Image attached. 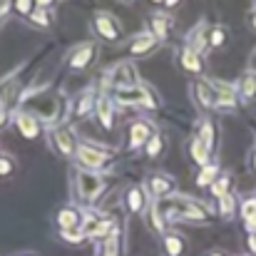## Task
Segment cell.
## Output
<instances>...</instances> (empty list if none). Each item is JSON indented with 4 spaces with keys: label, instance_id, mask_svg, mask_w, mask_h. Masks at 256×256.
<instances>
[{
    "label": "cell",
    "instance_id": "obj_1",
    "mask_svg": "<svg viewBox=\"0 0 256 256\" xmlns=\"http://www.w3.org/2000/svg\"><path fill=\"white\" fill-rule=\"evenodd\" d=\"M117 102H122V104H147V107H154V100L150 97V90H144V87H120L117 90Z\"/></svg>",
    "mask_w": 256,
    "mask_h": 256
},
{
    "label": "cell",
    "instance_id": "obj_2",
    "mask_svg": "<svg viewBox=\"0 0 256 256\" xmlns=\"http://www.w3.org/2000/svg\"><path fill=\"white\" fill-rule=\"evenodd\" d=\"M78 184H80V194L85 199H94L100 194V189H102V179L97 174H92V172H82L78 176Z\"/></svg>",
    "mask_w": 256,
    "mask_h": 256
},
{
    "label": "cell",
    "instance_id": "obj_3",
    "mask_svg": "<svg viewBox=\"0 0 256 256\" xmlns=\"http://www.w3.org/2000/svg\"><path fill=\"white\" fill-rule=\"evenodd\" d=\"M94 28L104 40H117L120 38V25L110 18V15H97L94 18Z\"/></svg>",
    "mask_w": 256,
    "mask_h": 256
},
{
    "label": "cell",
    "instance_id": "obj_4",
    "mask_svg": "<svg viewBox=\"0 0 256 256\" xmlns=\"http://www.w3.org/2000/svg\"><path fill=\"white\" fill-rule=\"evenodd\" d=\"M107 160V154L102 150H94V147H87L82 144L80 147V162L85 164L87 170H94V167H102V162Z\"/></svg>",
    "mask_w": 256,
    "mask_h": 256
},
{
    "label": "cell",
    "instance_id": "obj_5",
    "mask_svg": "<svg viewBox=\"0 0 256 256\" xmlns=\"http://www.w3.org/2000/svg\"><path fill=\"white\" fill-rule=\"evenodd\" d=\"M15 124H18V130H20V134L22 137H38V122H35V117H30V114H25V112H20L18 117H15Z\"/></svg>",
    "mask_w": 256,
    "mask_h": 256
},
{
    "label": "cell",
    "instance_id": "obj_6",
    "mask_svg": "<svg viewBox=\"0 0 256 256\" xmlns=\"http://www.w3.org/2000/svg\"><path fill=\"white\" fill-rule=\"evenodd\" d=\"M82 222L80 212L78 209H62L58 214V224L62 226V232H70V229H78V224Z\"/></svg>",
    "mask_w": 256,
    "mask_h": 256
},
{
    "label": "cell",
    "instance_id": "obj_7",
    "mask_svg": "<svg viewBox=\"0 0 256 256\" xmlns=\"http://www.w3.org/2000/svg\"><path fill=\"white\" fill-rule=\"evenodd\" d=\"M196 100L204 104V107H216V90H212L209 82H196Z\"/></svg>",
    "mask_w": 256,
    "mask_h": 256
},
{
    "label": "cell",
    "instance_id": "obj_8",
    "mask_svg": "<svg viewBox=\"0 0 256 256\" xmlns=\"http://www.w3.org/2000/svg\"><path fill=\"white\" fill-rule=\"evenodd\" d=\"M130 132H132V147H140L142 142H147L152 137V127L147 122H134L130 127Z\"/></svg>",
    "mask_w": 256,
    "mask_h": 256
},
{
    "label": "cell",
    "instance_id": "obj_9",
    "mask_svg": "<svg viewBox=\"0 0 256 256\" xmlns=\"http://www.w3.org/2000/svg\"><path fill=\"white\" fill-rule=\"evenodd\" d=\"M52 140H55V144H58V150L62 154H72L75 152V142H72V137H70L68 130H55L52 132Z\"/></svg>",
    "mask_w": 256,
    "mask_h": 256
},
{
    "label": "cell",
    "instance_id": "obj_10",
    "mask_svg": "<svg viewBox=\"0 0 256 256\" xmlns=\"http://www.w3.org/2000/svg\"><path fill=\"white\" fill-rule=\"evenodd\" d=\"M150 189H152L154 196H167L172 192V179L160 176V174H152V176H150Z\"/></svg>",
    "mask_w": 256,
    "mask_h": 256
},
{
    "label": "cell",
    "instance_id": "obj_11",
    "mask_svg": "<svg viewBox=\"0 0 256 256\" xmlns=\"http://www.w3.org/2000/svg\"><path fill=\"white\" fill-rule=\"evenodd\" d=\"M92 55H94V48H92V45H82V48L75 52V58L70 60V68H72V70L87 68V65H90V60H92Z\"/></svg>",
    "mask_w": 256,
    "mask_h": 256
},
{
    "label": "cell",
    "instance_id": "obj_12",
    "mask_svg": "<svg viewBox=\"0 0 256 256\" xmlns=\"http://www.w3.org/2000/svg\"><path fill=\"white\" fill-rule=\"evenodd\" d=\"M182 65H184V70H189V72H199V70H202V60H199V55H196L194 48H186V50L182 52Z\"/></svg>",
    "mask_w": 256,
    "mask_h": 256
},
{
    "label": "cell",
    "instance_id": "obj_13",
    "mask_svg": "<svg viewBox=\"0 0 256 256\" xmlns=\"http://www.w3.org/2000/svg\"><path fill=\"white\" fill-rule=\"evenodd\" d=\"M112 82L120 85V82H134V72H132V65H120L112 70Z\"/></svg>",
    "mask_w": 256,
    "mask_h": 256
},
{
    "label": "cell",
    "instance_id": "obj_14",
    "mask_svg": "<svg viewBox=\"0 0 256 256\" xmlns=\"http://www.w3.org/2000/svg\"><path fill=\"white\" fill-rule=\"evenodd\" d=\"M239 90H242V94H244L246 100L256 97V72H246V75L242 78V82H239Z\"/></svg>",
    "mask_w": 256,
    "mask_h": 256
},
{
    "label": "cell",
    "instance_id": "obj_15",
    "mask_svg": "<svg viewBox=\"0 0 256 256\" xmlns=\"http://www.w3.org/2000/svg\"><path fill=\"white\" fill-rule=\"evenodd\" d=\"M97 114H100V122L110 130V127H112V107H110V100L102 97V100L97 102Z\"/></svg>",
    "mask_w": 256,
    "mask_h": 256
},
{
    "label": "cell",
    "instance_id": "obj_16",
    "mask_svg": "<svg viewBox=\"0 0 256 256\" xmlns=\"http://www.w3.org/2000/svg\"><path fill=\"white\" fill-rule=\"evenodd\" d=\"M152 45H154V38H152V35L137 38V40L132 42V55H144V52H150Z\"/></svg>",
    "mask_w": 256,
    "mask_h": 256
},
{
    "label": "cell",
    "instance_id": "obj_17",
    "mask_svg": "<svg viewBox=\"0 0 256 256\" xmlns=\"http://www.w3.org/2000/svg\"><path fill=\"white\" fill-rule=\"evenodd\" d=\"M199 142L204 144V150H206V152L214 147V127H212L209 122H204V127H202V134H199Z\"/></svg>",
    "mask_w": 256,
    "mask_h": 256
},
{
    "label": "cell",
    "instance_id": "obj_18",
    "mask_svg": "<svg viewBox=\"0 0 256 256\" xmlns=\"http://www.w3.org/2000/svg\"><path fill=\"white\" fill-rule=\"evenodd\" d=\"M127 204H130L132 212H142V206H144V196H142V192H140V189H130V194H127Z\"/></svg>",
    "mask_w": 256,
    "mask_h": 256
},
{
    "label": "cell",
    "instance_id": "obj_19",
    "mask_svg": "<svg viewBox=\"0 0 256 256\" xmlns=\"http://www.w3.org/2000/svg\"><path fill=\"white\" fill-rule=\"evenodd\" d=\"M192 157H194V162H196V164H206L209 152L204 150V144H202L199 140H194V142H192Z\"/></svg>",
    "mask_w": 256,
    "mask_h": 256
},
{
    "label": "cell",
    "instance_id": "obj_20",
    "mask_svg": "<svg viewBox=\"0 0 256 256\" xmlns=\"http://www.w3.org/2000/svg\"><path fill=\"white\" fill-rule=\"evenodd\" d=\"M152 28H154V35H167V28H170V22H167V18H162V15H154V18H152Z\"/></svg>",
    "mask_w": 256,
    "mask_h": 256
},
{
    "label": "cell",
    "instance_id": "obj_21",
    "mask_svg": "<svg viewBox=\"0 0 256 256\" xmlns=\"http://www.w3.org/2000/svg\"><path fill=\"white\" fill-rule=\"evenodd\" d=\"M182 249H184V242H182L179 236H167V252H170L172 256L182 254Z\"/></svg>",
    "mask_w": 256,
    "mask_h": 256
},
{
    "label": "cell",
    "instance_id": "obj_22",
    "mask_svg": "<svg viewBox=\"0 0 256 256\" xmlns=\"http://www.w3.org/2000/svg\"><path fill=\"white\" fill-rule=\"evenodd\" d=\"M214 176H216V167H204V172L196 176V184H199V186H204V184H209Z\"/></svg>",
    "mask_w": 256,
    "mask_h": 256
},
{
    "label": "cell",
    "instance_id": "obj_23",
    "mask_svg": "<svg viewBox=\"0 0 256 256\" xmlns=\"http://www.w3.org/2000/svg\"><path fill=\"white\" fill-rule=\"evenodd\" d=\"M226 186H229V176H222V179L214 184V189H212V192H214V196H219V199H222V196H226Z\"/></svg>",
    "mask_w": 256,
    "mask_h": 256
},
{
    "label": "cell",
    "instance_id": "obj_24",
    "mask_svg": "<svg viewBox=\"0 0 256 256\" xmlns=\"http://www.w3.org/2000/svg\"><path fill=\"white\" fill-rule=\"evenodd\" d=\"M90 104H92V94L80 97V102H78V114H80V117H85L87 112H90Z\"/></svg>",
    "mask_w": 256,
    "mask_h": 256
},
{
    "label": "cell",
    "instance_id": "obj_25",
    "mask_svg": "<svg viewBox=\"0 0 256 256\" xmlns=\"http://www.w3.org/2000/svg\"><path fill=\"white\" fill-rule=\"evenodd\" d=\"M114 254H117V234H112L104 242V256H114Z\"/></svg>",
    "mask_w": 256,
    "mask_h": 256
},
{
    "label": "cell",
    "instance_id": "obj_26",
    "mask_svg": "<svg viewBox=\"0 0 256 256\" xmlns=\"http://www.w3.org/2000/svg\"><path fill=\"white\" fill-rule=\"evenodd\" d=\"M222 212H224V214H232V212H234V196H229V194L222 196Z\"/></svg>",
    "mask_w": 256,
    "mask_h": 256
},
{
    "label": "cell",
    "instance_id": "obj_27",
    "mask_svg": "<svg viewBox=\"0 0 256 256\" xmlns=\"http://www.w3.org/2000/svg\"><path fill=\"white\" fill-rule=\"evenodd\" d=\"M152 224H154V229H157V232H162V229H164V222H162V214H160V209H157V206L152 209Z\"/></svg>",
    "mask_w": 256,
    "mask_h": 256
},
{
    "label": "cell",
    "instance_id": "obj_28",
    "mask_svg": "<svg viewBox=\"0 0 256 256\" xmlns=\"http://www.w3.org/2000/svg\"><path fill=\"white\" fill-rule=\"evenodd\" d=\"M160 147H162V140L154 134V137H152V142H150V147H147V152L154 157V154H160Z\"/></svg>",
    "mask_w": 256,
    "mask_h": 256
},
{
    "label": "cell",
    "instance_id": "obj_29",
    "mask_svg": "<svg viewBox=\"0 0 256 256\" xmlns=\"http://www.w3.org/2000/svg\"><path fill=\"white\" fill-rule=\"evenodd\" d=\"M224 42V32L222 30H214V35H212V45L216 48V45H222Z\"/></svg>",
    "mask_w": 256,
    "mask_h": 256
},
{
    "label": "cell",
    "instance_id": "obj_30",
    "mask_svg": "<svg viewBox=\"0 0 256 256\" xmlns=\"http://www.w3.org/2000/svg\"><path fill=\"white\" fill-rule=\"evenodd\" d=\"M10 170H12L10 160H0V174H10Z\"/></svg>",
    "mask_w": 256,
    "mask_h": 256
},
{
    "label": "cell",
    "instance_id": "obj_31",
    "mask_svg": "<svg viewBox=\"0 0 256 256\" xmlns=\"http://www.w3.org/2000/svg\"><path fill=\"white\" fill-rule=\"evenodd\" d=\"M15 8H18L20 12H30V8H32V2H18Z\"/></svg>",
    "mask_w": 256,
    "mask_h": 256
},
{
    "label": "cell",
    "instance_id": "obj_32",
    "mask_svg": "<svg viewBox=\"0 0 256 256\" xmlns=\"http://www.w3.org/2000/svg\"><path fill=\"white\" fill-rule=\"evenodd\" d=\"M249 246L256 252V234H252V236H249Z\"/></svg>",
    "mask_w": 256,
    "mask_h": 256
},
{
    "label": "cell",
    "instance_id": "obj_33",
    "mask_svg": "<svg viewBox=\"0 0 256 256\" xmlns=\"http://www.w3.org/2000/svg\"><path fill=\"white\" fill-rule=\"evenodd\" d=\"M5 124V112H0V127Z\"/></svg>",
    "mask_w": 256,
    "mask_h": 256
},
{
    "label": "cell",
    "instance_id": "obj_34",
    "mask_svg": "<svg viewBox=\"0 0 256 256\" xmlns=\"http://www.w3.org/2000/svg\"><path fill=\"white\" fill-rule=\"evenodd\" d=\"M254 25H256V18H254Z\"/></svg>",
    "mask_w": 256,
    "mask_h": 256
},
{
    "label": "cell",
    "instance_id": "obj_35",
    "mask_svg": "<svg viewBox=\"0 0 256 256\" xmlns=\"http://www.w3.org/2000/svg\"><path fill=\"white\" fill-rule=\"evenodd\" d=\"M254 164H256V157H254Z\"/></svg>",
    "mask_w": 256,
    "mask_h": 256
},
{
    "label": "cell",
    "instance_id": "obj_36",
    "mask_svg": "<svg viewBox=\"0 0 256 256\" xmlns=\"http://www.w3.org/2000/svg\"><path fill=\"white\" fill-rule=\"evenodd\" d=\"M214 256H219V254H214Z\"/></svg>",
    "mask_w": 256,
    "mask_h": 256
}]
</instances>
